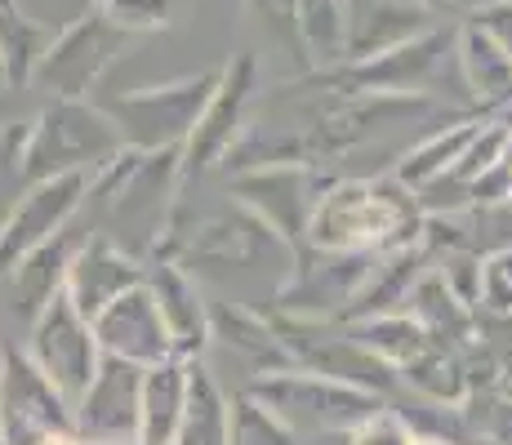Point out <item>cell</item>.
Masks as SVG:
<instances>
[{"label": "cell", "instance_id": "cell-25", "mask_svg": "<svg viewBox=\"0 0 512 445\" xmlns=\"http://www.w3.org/2000/svg\"><path fill=\"white\" fill-rule=\"evenodd\" d=\"M406 374L419 383L428 397H437V401H459L468 392V379H464V365L459 361H450L446 352H423L419 361H410L406 365Z\"/></svg>", "mask_w": 512, "mask_h": 445}, {"label": "cell", "instance_id": "cell-8", "mask_svg": "<svg viewBox=\"0 0 512 445\" xmlns=\"http://www.w3.org/2000/svg\"><path fill=\"white\" fill-rule=\"evenodd\" d=\"M139 401H143V365L121 356H103L90 392L76 401V437L90 445H130L139 441Z\"/></svg>", "mask_w": 512, "mask_h": 445}, {"label": "cell", "instance_id": "cell-15", "mask_svg": "<svg viewBox=\"0 0 512 445\" xmlns=\"http://www.w3.org/2000/svg\"><path fill=\"white\" fill-rule=\"evenodd\" d=\"M459 76L472 89V98L490 112L512 94V58L472 23L459 27Z\"/></svg>", "mask_w": 512, "mask_h": 445}, {"label": "cell", "instance_id": "cell-26", "mask_svg": "<svg viewBox=\"0 0 512 445\" xmlns=\"http://www.w3.org/2000/svg\"><path fill=\"white\" fill-rule=\"evenodd\" d=\"M352 445H415V437H410V428H406L401 414L379 410V414H370L366 423L352 428Z\"/></svg>", "mask_w": 512, "mask_h": 445}, {"label": "cell", "instance_id": "cell-21", "mask_svg": "<svg viewBox=\"0 0 512 445\" xmlns=\"http://www.w3.org/2000/svg\"><path fill=\"white\" fill-rule=\"evenodd\" d=\"M357 343L370 348L379 361H397V365H410L428 352V330L406 316H374L357 330Z\"/></svg>", "mask_w": 512, "mask_h": 445}, {"label": "cell", "instance_id": "cell-2", "mask_svg": "<svg viewBox=\"0 0 512 445\" xmlns=\"http://www.w3.org/2000/svg\"><path fill=\"white\" fill-rule=\"evenodd\" d=\"M219 72L205 76H187L174 85H156V89H139V94L125 98H107L98 103L107 116L116 121L125 147H139V152H165V147H179L192 138L201 112L210 107Z\"/></svg>", "mask_w": 512, "mask_h": 445}, {"label": "cell", "instance_id": "cell-32", "mask_svg": "<svg viewBox=\"0 0 512 445\" xmlns=\"http://www.w3.org/2000/svg\"><path fill=\"white\" fill-rule=\"evenodd\" d=\"M130 445H143V441H130Z\"/></svg>", "mask_w": 512, "mask_h": 445}, {"label": "cell", "instance_id": "cell-24", "mask_svg": "<svg viewBox=\"0 0 512 445\" xmlns=\"http://www.w3.org/2000/svg\"><path fill=\"white\" fill-rule=\"evenodd\" d=\"M121 32H161V27L179 23L183 0H94Z\"/></svg>", "mask_w": 512, "mask_h": 445}, {"label": "cell", "instance_id": "cell-28", "mask_svg": "<svg viewBox=\"0 0 512 445\" xmlns=\"http://www.w3.org/2000/svg\"><path fill=\"white\" fill-rule=\"evenodd\" d=\"M419 5L428 9L432 18L446 14V18H468V23H472V18H477L486 5H495V0H419Z\"/></svg>", "mask_w": 512, "mask_h": 445}, {"label": "cell", "instance_id": "cell-14", "mask_svg": "<svg viewBox=\"0 0 512 445\" xmlns=\"http://www.w3.org/2000/svg\"><path fill=\"white\" fill-rule=\"evenodd\" d=\"M147 285H152L156 294V308L165 316V330H170L174 339V352L192 356L205 348V339H210V312H205L201 294H196V285L187 281L174 263H161L152 276H147Z\"/></svg>", "mask_w": 512, "mask_h": 445}, {"label": "cell", "instance_id": "cell-5", "mask_svg": "<svg viewBox=\"0 0 512 445\" xmlns=\"http://www.w3.org/2000/svg\"><path fill=\"white\" fill-rule=\"evenodd\" d=\"M103 356L107 352L94 334V321L67 299V290L36 316V365H41L45 379L72 401V410H76V401L90 392Z\"/></svg>", "mask_w": 512, "mask_h": 445}, {"label": "cell", "instance_id": "cell-33", "mask_svg": "<svg viewBox=\"0 0 512 445\" xmlns=\"http://www.w3.org/2000/svg\"><path fill=\"white\" fill-rule=\"evenodd\" d=\"M0 67H5V63H0Z\"/></svg>", "mask_w": 512, "mask_h": 445}, {"label": "cell", "instance_id": "cell-13", "mask_svg": "<svg viewBox=\"0 0 512 445\" xmlns=\"http://www.w3.org/2000/svg\"><path fill=\"white\" fill-rule=\"evenodd\" d=\"M187 370L192 361H170L143 370V401H139V441L143 445H174L179 441L183 405H187Z\"/></svg>", "mask_w": 512, "mask_h": 445}, {"label": "cell", "instance_id": "cell-19", "mask_svg": "<svg viewBox=\"0 0 512 445\" xmlns=\"http://www.w3.org/2000/svg\"><path fill=\"white\" fill-rule=\"evenodd\" d=\"M49 45H54L49 27L23 18L14 5L0 9V63H5L9 81H32Z\"/></svg>", "mask_w": 512, "mask_h": 445}, {"label": "cell", "instance_id": "cell-20", "mask_svg": "<svg viewBox=\"0 0 512 445\" xmlns=\"http://www.w3.org/2000/svg\"><path fill=\"white\" fill-rule=\"evenodd\" d=\"M472 134H477V125H459V130L432 134L428 143H419L415 152L406 156V165L397 170V178L406 187H428V183H437V178H446L459 165V156H464V147L472 143Z\"/></svg>", "mask_w": 512, "mask_h": 445}, {"label": "cell", "instance_id": "cell-10", "mask_svg": "<svg viewBox=\"0 0 512 445\" xmlns=\"http://www.w3.org/2000/svg\"><path fill=\"white\" fill-rule=\"evenodd\" d=\"M5 410L14 419L9 445H45L58 432H76L72 401L45 379L41 365L9 356L5 361Z\"/></svg>", "mask_w": 512, "mask_h": 445}, {"label": "cell", "instance_id": "cell-4", "mask_svg": "<svg viewBox=\"0 0 512 445\" xmlns=\"http://www.w3.org/2000/svg\"><path fill=\"white\" fill-rule=\"evenodd\" d=\"M125 147L116 121L103 107H85L81 98H54V107L41 116L32 134V170H41L45 178L54 174H76L90 165H107L116 152Z\"/></svg>", "mask_w": 512, "mask_h": 445}, {"label": "cell", "instance_id": "cell-11", "mask_svg": "<svg viewBox=\"0 0 512 445\" xmlns=\"http://www.w3.org/2000/svg\"><path fill=\"white\" fill-rule=\"evenodd\" d=\"M250 89H254V58L241 54L219 72V85H214L210 107L201 112L192 138L183 143V174L187 178L201 174L205 165H214L219 156L232 152L236 125H241V112H245V103H250Z\"/></svg>", "mask_w": 512, "mask_h": 445}, {"label": "cell", "instance_id": "cell-16", "mask_svg": "<svg viewBox=\"0 0 512 445\" xmlns=\"http://www.w3.org/2000/svg\"><path fill=\"white\" fill-rule=\"evenodd\" d=\"M174 445H232V401L201 365L187 370V405Z\"/></svg>", "mask_w": 512, "mask_h": 445}, {"label": "cell", "instance_id": "cell-1", "mask_svg": "<svg viewBox=\"0 0 512 445\" xmlns=\"http://www.w3.org/2000/svg\"><path fill=\"white\" fill-rule=\"evenodd\" d=\"M406 183H343L321 196L317 214L308 219V236L326 250H383V245L415 241Z\"/></svg>", "mask_w": 512, "mask_h": 445}, {"label": "cell", "instance_id": "cell-7", "mask_svg": "<svg viewBox=\"0 0 512 445\" xmlns=\"http://www.w3.org/2000/svg\"><path fill=\"white\" fill-rule=\"evenodd\" d=\"M459 32H423L415 41L383 49L374 58H361V63H343L334 72H321L326 85H343V94H419L437 81L441 63H446V49Z\"/></svg>", "mask_w": 512, "mask_h": 445}, {"label": "cell", "instance_id": "cell-9", "mask_svg": "<svg viewBox=\"0 0 512 445\" xmlns=\"http://www.w3.org/2000/svg\"><path fill=\"white\" fill-rule=\"evenodd\" d=\"M94 334H98V343H103L107 356H121V361L143 365V370H152V365L179 356L147 281L107 303V308L94 316Z\"/></svg>", "mask_w": 512, "mask_h": 445}, {"label": "cell", "instance_id": "cell-18", "mask_svg": "<svg viewBox=\"0 0 512 445\" xmlns=\"http://www.w3.org/2000/svg\"><path fill=\"white\" fill-rule=\"evenodd\" d=\"M241 192L250 196L263 210V219L277 227L281 236H299L294 227H308V214H303V174L299 170H263V174H245Z\"/></svg>", "mask_w": 512, "mask_h": 445}, {"label": "cell", "instance_id": "cell-17", "mask_svg": "<svg viewBox=\"0 0 512 445\" xmlns=\"http://www.w3.org/2000/svg\"><path fill=\"white\" fill-rule=\"evenodd\" d=\"M299 36L312 67L334 72L348 63V0H299Z\"/></svg>", "mask_w": 512, "mask_h": 445}, {"label": "cell", "instance_id": "cell-30", "mask_svg": "<svg viewBox=\"0 0 512 445\" xmlns=\"http://www.w3.org/2000/svg\"><path fill=\"white\" fill-rule=\"evenodd\" d=\"M415 445H450V441H441V437H415Z\"/></svg>", "mask_w": 512, "mask_h": 445}, {"label": "cell", "instance_id": "cell-29", "mask_svg": "<svg viewBox=\"0 0 512 445\" xmlns=\"http://www.w3.org/2000/svg\"><path fill=\"white\" fill-rule=\"evenodd\" d=\"M504 130H508V125H504ZM499 165H504V170H512V130H508V138H504V161H499Z\"/></svg>", "mask_w": 512, "mask_h": 445}, {"label": "cell", "instance_id": "cell-22", "mask_svg": "<svg viewBox=\"0 0 512 445\" xmlns=\"http://www.w3.org/2000/svg\"><path fill=\"white\" fill-rule=\"evenodd\" d=\"M250 18L259 32H268V41H277L285 49L299 72H308V54H303V36H299V0H245Z\"/></svg>", "mask_w": 512, "mask_h": 445}, {"label": "cell", "instance_id": "cell-12", "mask_svg": "<svg viewBox=\"0 0 512 445\" xmlns=\"http://www.w3.org/2000/svg\"><path fill=\"white\" fill-rule=\"evenodd\" d=\"M143 281H147V272L112 236H90V241L76 250L72 272H67V299L94 321L107 303L121 299L125 290H134V285H143Z\"/></svg>", "mask_w": 512, "mask_h": 445}, {"label": "cell", "instance_id": "cell-6", "mask_svg": "<svg viewBox=\"0 0 512 445\" xmlns=\"http://www.w3.org/2000/svg\"><path fill=\"white\" fill-rule=\"evenodd\" d=\"M125 41H130V32H121V27L94 5L90 14L72 18V23L54 36V45L45 49L41 67H36V81L45 89H54V98L90 94V85L103 76V67L121 54Z\"/></svg>", "mask_w": 512, "mask_h": 445}, {"label": "cell", "instance_id": "cell-23", "mask_svg": "<svg viewBox=\"0 0 512 445\" xmlns=\"http://www.w3.org/2000/svg\"><path fill=\"white\" fill-rule=\"evenodd\" d=\"M294 441L299 437L263 401L254 397L232 401V445H294Z\"/></svg>", "mask_w": 512, "mask_h": 445}, {"label": "cell", "instance_id": "cell-31", "mask_svg": "<svg viewBox=\"0 0 512 445\" xmlns=\"http://www.w3.org/2000/svg\"><path fill=\"white\" fill-rule=\"evenodd\" d=\"M5 5H14V0H0V9H5Z\"/></svg>", "mask_w": 512, "mask_h": 445}, {"label": "cell", "instance_id": "cell-27", "mask_svg": "<svg viewBox=\"0 0 512 445\" xmlns=\"http://www.w3.org/2000/svg\"><path fill=\"white\" fill-rule=\"evenodd\" d=\"M472 27H481V32H486L490 41L512 58V0H495V5H486L477 18H472Z\"/></svg>", "mask_w": 512, "mask_h": 445}, {"label": "cell", "instance_id": "cell-3", "mask_svg": "<svg viewBox=\"0 0 512 445\" xmlns=\"http://www.w3.org/2000/svg\"><path fill=\"white\" fill-rule=\"evenodd\" d=\"M250 397L268 405L294 437L299 432H339V428L352 432L357 423H366L370 414L383 410L379 397L366 388L321 379V374H290V370L259 379L250 388Z\"/></svg>", "mask_w": 512, "mask_h": 445}]
</instances>
